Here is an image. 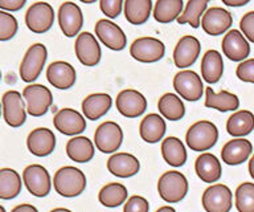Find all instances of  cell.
Returning a JSON list of instances; mask_svg holds the SVG:
<instances>
[{
    "label": "cell",
    "mask_w": 254,
    "mask_h": 212,
    "mask_svg": "<svg viewBox=\"0 0 254 212\" xmlns=\"http://www.w3.org/2000/svg\"><path fill=\"white\" fill-rule=\"evenodd\" d=\"M99 8L109 19H115L122 12L123 0H99Z\"/></svg>",
    "instance_id": "41"
},
{
    "label": "cell",
    "mask_w": 254,
    "mask_h": 212,
    "mask_svg": "<svg viewBox=\"0 0 254 212\" xmlns=\"http://www.w3.org/2000/svg\"><path fill=\"white\" fill-rule=\"evenodd\" d=\"M206 108L216 109L218 112H234L240 108V100L233 93L228 90H221L220 93H214L210 86L205 89V104Z\"/></svg>",
    "instance_id": "29"
},
{
    "label": "cell",
    "mask_w": 254,
    "mask_h": 212,
    "mask_svg": "<svg viewBox=\"0 0 254 212\" xmlns=\"http://www.w3.org/2000/svg\"><path fill=\"white\" fill-rule=\"evenodd\" d=\"M115 106L123 117L136 118L146 112L147 100L142 93L135 89H125L117 96Z\"/></svg>",
    "instance_id": "13"
},
{
    "label": "cell",
    "mask_w": 254,
    "mask_h": 212,
    "mask_svg": "<svg viewBox=\"0 0 254 212\" xmlns=\"http://www.w3.org/2000/svg\"><path fill=\"white\" fill-rule=\"evenodd\" d=\"M23 180L25 187L36 198L49 195L52 190V180L49 172L41 164H31L23 171Z\"/></svg>",
    "instance_id": "9"
},
{
    "label": "cell",
    "mask_w": 254,
    "mask_h": 212,
    "mask_svg": "<svg viewBox=\"0 0 254 212\" xmlns=\"http://www.w3.org/2000/svg\"><path fill=\"white\" fill-rule=\"evenodd\" d=\"M236 74H237L238 80L254 84V59L242 61L241 64H238Z\"/></svg>",
    "instance_id": "43"
},
{
    "label": "cell",
    "mask_w": 254,
    "mask_h": 212,
    "mask_svg": "<svg viewBox=\"0 0 254 212\" xmlns=\"http://www.w3.org/2000/svg\"><path fill=\"white\" fill-rule=\"evenodd\" d=\"M249 174L250 176L254 179V155L252 156V159L249 162Z\"/></svg>",
    "instance_id": "48"
},
{
    "label": "cell",
    "mask_w": 254,
    "mask_h": 212,
    "mask_svg": "<svg viewBox=\"0 0 254 212\" xmlns=\"http://www.w3.org/2000/svg\"><path fill=\"white\" fill-rule=\"evenodd\" d=\"M221 1L228 7H242L248 4L250 0H221Z\"/></svg>",
    "instance_id": "47"
},
{
    "label": "cell",
    "mask_w": 254,
    "mask_h": 212,
    "mask_svg": "<svg viewBox=\"0 0 254 212\" xmlns=\"http://www.w3.org/2000/svg\"><path fill=\"white\" fill-rule=\"evenodd\" d=\"M254 130V114L249 110H240L230 116L226 122V132L234 138L249 136Z\"/></svg>",
    "instance_id": "31"
},
{
    "label": "cell",
    "mask_w": 254,
    "mask_h": 212,
    "mask_svg": "<svg viewBox=\"0 0 254 212\" xmlns=\"http://www.w3.org/2000/svg\"><path fill=\"white\" fill-rule=\"evenodd\" d=\"M11 212H39L37 208L32 204H20L17 207H15Z\"/></svg>",
    "instance_id": "46"
},
{
    "label": "cell",
    "mask_w": 254,
    "mask_h": 212,
    "mask_svg": "<svg viewBox=\"0 0 254 212\" xmlns=\"http://www.w3.org/2000/svg\"><path fill=\"white\" fill-rule=\"evenodd\" d=\"M75 56L85 67H95L101 61V47L95 36L90 32H81L74 43Z\"/></svg>",
    "instance_id": "15"
},
{
    "label": "cell",
    "mask_w": 254,
    "mask_h": 212,
    "mask_svg": "<svg viewBox=\"0 0 254 212\" xmlns=\"http://www.w3.org/2000/svg\"><path fill=\"white\" fill-rule=\"evenodd\" d=\"M159 113L168 121L182 120L186 114V106L180 100V97L174 93H166L159 98Z\"/></svg>",
    "instance_id": "34"
},
{
    "label": "cell",
    "mask_w": 254,
    "mask_h": 212,
    "mask_svg": "<svg viewBox=\"0 0 254 212\" xmlns=\"http://www.w3.org/2000/svg\"><path fill=\"white\" fill-rule=\"evenodd\" d=\"M28 150L35 156H48L55 151L56 136L47 128H37L29 133L27 138Z\"/></svg>",
    "instance_id": "21"
},
{
    "label": "cell",
    "mask_w": 254,
    "mask_h": 212,
    "mask_svg": "<svg viewBox=\"0 0 254 212\" xmlns=\"http://www.w3.org/2000/svg\"><path fill=\"white\" fill-rule=\"evenodd\" d=\"M201 203L205 212H229L233 206V194L225 184H213L204 191Z\"/></svg>",
    "instance_id": "10"
},
{
    "label": "cell",
    "mask_w": 254,
    "mask_h": 212,
    "mask_svg": "<svg viewBox=\"0 0 254 212\" xmlns=\"http://www.w3.org/2000/svg\"><path fill=\"white\" fill-rule=\"evenodd\" d=\"M183 13V0H158L154 8L155 20L162 24L178 20Z\"/></svg>",
    "instance_id": "37"
},
{
    "label": "cell",
    "mask_w": 254,
    "mask_h": 212,
    "mask_svg": "<svg viewBox=\"0 0 254 212\" xmlns=\"http://www.w3.org/2000/svg\"><path fill=\"white\" fill-rule=\"evenodd\" d=\"M196 174L202 182L205 183H214L220 180L222 175V168L220 160L209 152L201 154L194 162Z\"/></svg>",
    "instance_id": "25"
},
{
    "label": "cell",
    "mask_w": 254,
    "mask_h": 212,
    "mask_svg": "<svg viewBox=\"0 0 254 212\" xmlns=\"http://www.w3.org/2000/svg\"><path fill=\"white\" fill-rule=\"evenodd\" d=\"M94 31L99 41L106 48L111 49V51H117V52L126 48V35L122 31V28L115 24L114 21L101 19V20L97 21Z\"/></svg>",
    "instance_id": "14"
},
{
    "label": "cell",
    "mask_w": 254,
    "mask_h": 212,
    "mask_svg": "<svg viewBox=\"0 0 254 212\" xmlns=\"http://www.w3.org/2000/svg\"><path fill=\"white\" fill-rule=\"evenodd\" d=\"M253 151L252 142L245 138H234L224 144L221 150V159L229 166H238L249 159Z\"/></svg>",
    "instance_id": "22"
},
{
    "label": "cell",
    "mask_w": 254,
    "mask_h": 212,
    "mask_svg": "<svg viewBox=\"0 0 254 212\" xmlns=\"http://www.w3.org/2000/svg\"><path fill=\"white\" fill-rule=\"evenodd\" d=\"M79 1H82V3H85V4H90V3H94V1H97V0H79Z\"/></svg>",
    "instance_id": "51"
},
{
    "label": "cell",
    "mask_w": 254,
    "mask_h": 212,
    "mask_svg": "<svg viewBox=\"0 0 254 212\" xmlns=\"http://www.w3.org/2000/svg\"><path fill=\"white\" fill-rule=\"evenodd\" d=\"M201 44L194 36H183L174 49V63L178 68H188L200 56Z\"/></svg>",
    "instance_id": "19"
},
{
    "label": "cell",
    "mask_w": 254,
    "mask_h": 212,
    "mask_svg": "<svg viewBox=\"0 0 254 212\" xmlns=\"http://www.w3.org/2000/svg\"><path fill=\"white\" fill-rule=\"evenodd\" d=\"M59 24L66 37H74L82 29L83 15L78 5L73 1H65L60 5Z\"/></svg>",
    "instance_id": "17"
},
{
    "label": "cell",
    "mask_w": 254,
    "mask_h": 212,
    "mask_svg": "<svg viewBox=\"0 0 254 212\" xmlns=\"http://www.w3.org/2000/svg\"><path fill=\"white\" fill-rule=\"evenodd\" d=\"M234 196L238 212H254V183L245 182L240 184Z\"/></svg>",
    "instance_id": "39"
},
{
    "label": "cell",
    "mask_w": 254,
    "mask_h": 212,
    "mask_svg": "<svg viewBox=\"0 0 254 212\" xmlns=\"http://www.w3.org/2000/svg\"><path fill=\"white\" fill-rule=\"evenodd\" d=\"M218 129L210 121H198L188 129L186 142L193 151H206L217 143Z\"/></svg>",
    "instance_id": "3"
},
{
    "label": "cell",
    "mask_w": 254,
    "mask_h": 212,
    "mask_svg": "<svg viewBox=\"0 0 254 212\" xmlns=\"http://www.w3.org/2000/svg\"><path fill=\"white\" fill-rule=\"evenodd\" d=\"M222 53L230 61L242 63L250 55V45L244 35L237 29H232L222 39Z\"/></svg>",
    "instance_id": "20"
},
{
    "label": "cell",
    "mask_w": 254,
    "mask_h": 212,
    "mask_svg": "<svg viewBox=\"0 0 254 212\" xmlns=\"http://www.w3.org/2000/svg\"><path fill=\"white\" fill-rule=\"evenodd\" d=\"M156 212H176L175 211V208L170 207V206H164V207H160Z\"/></svg>",
    "instance_id": "49"
},
{
    "label": "cell",
    "mask_w": 254,
    "mask_h": 212,
    "mask_svg": "<svg viewBox=\"0 0 254 212\" xmlns=\"http://www.w3.org/2000/svg\"><path fill=\"white\" fill-rule=\"evenodd\" d=\"M201 76L206 84L213 85L220 81L224 73V61H222L221 53L209 49L204 53L201 60Z\"/></svg>",
    "instance_id": "26"
},
{
    "label": "cell",
    "mask_w": 254,
    "mask_h": 212,
    "mask_svg": "<svg viewBox=\"0 0 254 212\" xmlns=\"http://www.w3.org/2000/svg\"><path fill=\"white\" fill-rule=\"evenodd\" d=\"M0 212H5V208H4L3 206H1V207H0Z\"/></svg>",
    "instance_id": "52"
},
{
    "label": "cell",
    "mask_w": 254,
    "mask_h": 212,
    "mask_svg": "<svg viewBox=\"0 0 254 212\" xmlns=\"http://www.w3.org/2000/svg\"><path fill=\"white\" fill-rule=\"evenodd\" d=\"M123 141V132L117 122L106 121L97 128L94 133L95 147L103 154L117 151Z\"/></svg>",
    "instance_id": "8"
},
{
    "label": "cell",
    "mask_w": 254,
    "mask_h": 212,
    "mask_svg": "<svg viewBox=\"0 0 254 212\" xmlns=\"http://www.w3.org/2000/svg\"><path fill=\"white\" fill-rule=\"evenodd\" d=\"M127 196L128 191L122 183H109L101 188L98 200L103 207L115 208L127 202Z\"/></svg>",
    "instance_id": "36"
},
{
    "label": "cell",
    "mask_w": 254,
    "mask_h": 212,
    "mask_svg": "<svg viewBox=\"0 0 254 212\" xmlns=\"http://www.w3.org/2000/svg\"><path fill=\"white\" fill-rule=\"evenodd\" d=\"M107 170L117 178H131L140 170L136 156L127 152H117L107 160Z\"/></svg>",
    "instance_id": "24"
},
{
    "label": "cell",
    "mask_w": 254,
    "mask_h": 212,
    "mask_svg": "<svg viewBox=\"0 0 254 212\" xmlns=\"http://www.w3.org/2000/svg\"><path fill=\"white\" fill-rule=\"evenodd\" d=\"M210 0H188L186 8L179 16V24H190L192 28H198L201 24V15L205 13Z\"/></svg>",
    "instance_id": "38"
},
{
    "label": "cell",
    "mask_w": 254,
    "mask_h": 212,
    "mask_svg": "<svg viewBox=\"0 0 254 212\" xmlns=\"http://www.w3.org/2000/svg\"><path fill=\"white\" fill-rule=\"evenodd\" d=\"M25 3H27V0H0V9L16 12L23 8Z\"/></svg>",
    "instance_id": "45"
},
{
    "label": "cell",
    "mask_w": 254,
    "mask_h": 212,
    "mask_svg": "<svg viewBox=\"0 0 254 212\" xmlns=\"http://www.w3.org/2000/svg\"><path fill=\"white\" fill-rule=\"evenodd\" d=\"M51 212H71L70 210H67V208H56V210H52Z\"/></svg>",
    "instance_id": "50"
},
{
    "label": "cell",
    "mask_w": 254,
    "mask_h": 212,
    "mask_svg": "<svg viewBox=\"0 0 254 212\" xmlns=\"http://www.w3.org/2000/svg\"><path fill=\"white\" fill-rule=\"evenodd\" d=\"M150 211V204L143 196L134 195L130 199H127L123 207V212H148Z\"/></svg>",
    "instance_id": "42"
},
{
    "label": "cell",
    "mask_w": 254,
    "mask_h": 212,
    "mask_svg": "<svg viewBox=\"0 0 254 212\" xmlns=\"http://www.w3.org/2000/svg\"><path fill=\"white\" fill-rule=\"evenodd\" d=\"M53 125L64 136L74 137L85 132L86 121L85 117L74 109L65 108L56 113L53 117Z\"/></svg>",
    "instance_id": "16"
},
{
    "label": "cell",
    "mask_w": 254,
    "mask_h": 212,
    "mask_svg": "<svg viewBox=\"0 0 254 212\" xmlns=\"http://www.w3.org/2000/svg\"><path fill=\"white\" fill-rule=\"evenodd\" d=\"M152 0H125V16L130 24L142 25L150 19Z\"/></svg>",
    "instance_id": "33"
},
{
    "label": "cell",
    "mask_w": 254,
    "mask_h": 212,
    "mask_svg": "<svg viewBox=\"0 0 254 212\" xmlns=\"http://www.w3.org/2000/svg\"><path fill=\"white\" fill-rule=\"evenodd\" d=\"M55 11L49 3L37 1L28 8L25 13V24L35 33H45L53 27Z\"/></svg>",
    "instance_id": "7"
},
{
    "label": "cell",
    "mask_w": 254,
    "mask_h": 212,
    "mask_svg": "<svg viewBox=\"0 0 254 212\" xmlns=\"http://www.w3.org/2000/svg\"><path fill=\"white\" fill-rule=\"evenodd\" d=\"M159 196L167 203H179L188 192V180L180 171L164 172L158 180Z\"/></svg>",
    "instance_id": "2"
},
{
    "label": "cell",
    "mask_w": 254,
    "mask_h": 212,
    "mask_svg": "<svg viewBox=\"0 0 254 212\" xmlns=\"http://www.w3.org/2000/svg\"><path fill=\"white\" fill-rule=\"evenodd\" d=\"M240 28L250 43H254V11L245 13L240 21Z\"/></svg>",
    "instance_id": "44"
},
{
    "label": "cell",
    "mask_w": 254,
    "mask_h": 212,
    "mask_svg": "<svg viewBox=\"0 0 254 212\" xmlns=\"http://www.w3.org/2000/svg\"><path fill=\"white\" fill-rule=\"evenodd\" d=\"M47 78L55 88L66 90L75 84V69L66 61H55L47 69Z\"/></svg>",
    "instance_id": "23"
},
{
    "label": "cell",
    "mask_w": 254,
    "mask_h": 212,
    "mask_svg": "<svg viewBox=\"0 0 254 212\" xmlns=\"http://www.w3.org/2000/svg\"><path fill=\"white\" fill-rule=\"evenodd\" d=\"M48 51L44 44L31 45L23 57V61L20 64V77L24 82L32 84L33 81L39 78L44 69V65L47 63Z\"/></svg>",
    "instance_id": "4"
},
{
    "label": "cell",
    "mask_w": 254,
    "mask_h": 212,
    "mask_svg": "<svg viewBox=\"0 0 254 212\" xmlns=\"http://www.w3.org/2000/svg\"><path fill=\"white\" fill-rule=\"evenodd\" d=\"M21 191V178L19 172L12 168L0 170V199H15Z\"/></svg>",
    "instance_id": "35"
},
{
    "label": "cell",
    "mask_w": 254,
    "mask_h": 212,
    "mask_svg": "<svg viewBox=\"0 0 254 212\" xmlns=\"http://www.w3.org/2000/svg\"><path fill=\"white\" fill-rule=\"evenodd\" d=\"M166 53V47L155 37H139L131 44L130 55L134 60L144 64H152L162 60Z\"/></svg>",
    "instance_id": "6"
},
{
    "label": "cell",
    "mask_w": 254,
    "mask_h": 212,
    "mask_svg": "<svg viewBox=\"0 0 254 212\" xmlns=\"http://www.w3.org/2000/svg\"><path fill=\"white\" fill-rule=\"evenodd\" d=\"M233 24V17L229 11L220 7H212L206 9L201 19V27L204 32L210 36H218L229 31Z\"/></svg>",
    "instance_id": "18"
},
{
    "label": "cell",
    "mask_w": 254,
    "mask_h": 212,
    "mask_svg": "<svg viewBox=\"0 0 254 212\" xmlns=\"http://www.w3.org/2000/svg\"><path fill=\"white\" fill-rule=\"evenodd\" d=\"M3 117L5 124L11 128H21L27 121V112L23 97L16 90H8L1 97Z\"/></svg>",
    "instance_id": "12"
},
{
    "label": "cell",
    "mask_w": 254,
    "mask_h": 212,
    "mask_svg": "<svg viewBox=\"0 0 254 212\" xmlns=\"http://www.w3.org/2000/svg\"><path fill=\"white\" fill-rule=\"evenodd\" d=\"M53 187L64 198H75L86 188V176L79 168L65 166L57 170L53 178Z\"/></svg>",
    "instance_id": "1"
},
{
    "label": "cell",
    "mask_w": 254,
    "mask_h": 212,
    "mask_svg": "<svg viewBox=\"0 0 254 212\" xmlns=\"http://www.w3.org/2000/svg\"><path fill=\"white\" fill-rule=\"evenodd\" d=\"M174 88L184 100L194 102L201 98L204 93L201 77L193 71H182L174 77Z\"/></svg>",
    "instance_id": "11"
},
{
    "label": "cell",
    "mask_w": 254,
    "mask_h": 212,
    "mask_svg": "<svg viewBox=\"0 0 254 212\" xmlns=\"http://www.w3.org/2000/svg\"><path fill=\"white\" fill-rule=\"evenodd\" d=\"M166 130L167 125L163 120V117H160L159 114H154V113L144 117L139 126L140 138L147 143H158L166 134Z\"/></svg>",
    "instance_id": "27"
},
{
    "label": "cell",
    "mask_w": 254,
    "mask_h": 212,
    "mask_svg": "<svg viewBox=\"0 0 254 212\" xmlns=\"http://www.w3.org/2000/svg\"><path fill=\"white\" fill-rule=\"evenodd\" d=\"M24 100L27 101V112L32 117H43L53 104L51 90L41 84L28 85L23 90Z\"/></svg>",
    "instance_id": "5"
},
{
    "label": "cell",
    "mask_w": 254,
    "mask_h": 212,
    "mask_svg": "<svg viewBox=\"0 0 254 212\" xmlns=\"http://www.w3.org/2000/svg\"><path fill=\"white\" fill-rule=\"evenodd\" d=\"M19 29L16 17L7 11H0V40L8 41L15 36Z\"/></svg>",
    "instance_id": "40"
},
{
    "label": "cell",
    "mask_w": 254,
    "mask_h": 212,
    "mask_svg": "<svg viewBox=\"0 0 254 212\" xmlns=\"http://www.w3.org/2000/svg\"><path fill=\"white\" fill-rule=\"evenodd\" d=\"M162 155L171 167H182L187 162V150L184 144L176 137H168L163 141Z\"/></svg>",
    "instance_id": "32"
},
{
    "label": "cell",
    "mask_w": 254,
    "mask_h": 212,
    "mask_svg": "<svg viewBox=\"0 0 254 212\" xmlns=\"http://www.w3.org/2000/svg\"><path fill=\"white\" fill-rule=\"evenodd\" d=\"M113 100L106 93H95L82 101V113L87 120L97 121L106 114L111 108Z\"/></svg>",
    "instance_id": "28"
},
{
    "label": "cell",
    "mask_w": 254,
    "mask_h": 212,
    "mask_svg": "<svg viewBox=\"0 0 254 212\" xmlns=\"http://www.w3.org/2000/svg\"><path fill=\"white\" fill-rule=\"evenodd\" d=\"M94 144L86 137H74L66 143V155L77 163L90 162L94 156Z\"/></svg>",
    "instance_id": "30"
}]
</instances>
